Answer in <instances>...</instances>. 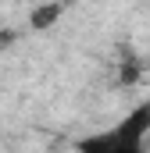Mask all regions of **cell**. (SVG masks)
<instances>
[{"instance_id": "1", "label": "cell", "mask_w": 150, "mask_h": 153, "mask_svg": "<svg viewBox=\"0 0 150 153\" xmlns=\"http://www.w3.org/2000/svg\"><path fill=\"white\" fill-rule=\"evenodd\" d=\"M150 135V100L118 117L111 128L89 132L75 143V153H147Z\"/></svg>"}, {"instance_id": "2", "label": "cell", "mask_w": 150, "mask_h": 153, "mask_svg": "<svg viewBox=\"0 0 150 153\" xmlns=\"http://www.w3.org/2000/svg\"><path fill=\"white\" fill-rule=\"evenodd\" d=\"M61 14H64V4H57V0H50V4H39L36 11L29 14V25L43 32V29H50V25H57L61 22Z\"/></svg>"}]
</instances>
